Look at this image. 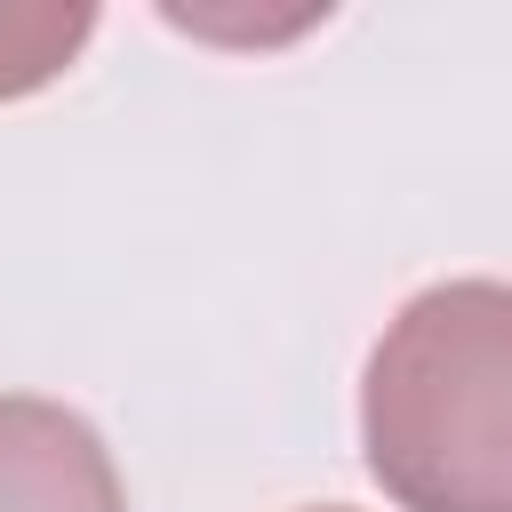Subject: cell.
Returning <instances> with one entry per match:
<instances>
[{"label":"cell","instance_id":"1","mask_svg":"<svg viewBox=\"0 0 512 512\" xmlns=\"http://www.w3.org/2000/svg\"><path fill=\"white\" fill-rule=\"evenodd\" d=\"M360 456L400 512H512V280H432L384 320Z\"/></svg>","mask_w":512,"mask_h":512},{"label":"cell","instance_id":"3","mask_svg":"<svg viewBox=\"0 0 512 512\" xmlns=\"http://www.w3.org/2000/svg\"><path fill=\"white\" fill-rule=\"evenodd\" d=\"M96 32L88 0H0V104L48 88Z\"/></svg>","mask_w":512,"mask_h":512},{"label":"cell","instance_id":"2","mask_svg":"<svg viewBox=\"0 0 512 512\" xmlns=\"http://www.w3.org/2000/svg\"><path fill=\"white\" fill-rule=\"evenodd\" d=\"M0 512H128L104 432L40 392H0Z\"/></svg>","mask_w":512,"mask_h":512},{"label":"cell","instance_id":"4","mask_svg":"<svg viewBox=\"0 0 512 512\" xmlns=\"http://www.w3.org/2000/svg\"><path fill=\"white\" fill-rule=\"evenodd\" d=\"M304 512H352V504H304Z\"/></svg>","mask_w":512,"mask_h":512}]
</instances>
